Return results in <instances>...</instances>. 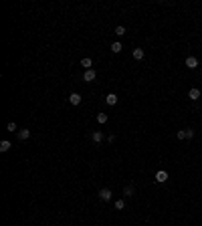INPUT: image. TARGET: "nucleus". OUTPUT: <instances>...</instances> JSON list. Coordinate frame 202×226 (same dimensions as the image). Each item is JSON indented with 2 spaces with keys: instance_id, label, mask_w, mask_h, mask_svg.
I'll return each instance as SVG.
<instances>
[{
  "instance_id": "f257e3e1",
  "label": "nucleus",
  "mask_w": 202,
  "mask_h": 226,
  "mask_svg": "<svg viewBox=\"0 0 202 226\" xmlns=\"http://www.w3.org/2000/svg\"><path fill=\"white\" fill-rule=\"evenodd\" d=\"M194 137V129H180L178 131V139H192Z\"/></svg>"
},
{
  "instance_id": "f03ea898",
  "label": "nucleus",
  "mask_w": 202,
  "mask_h": 226,
  "mask_svg": "<svg viewBox=\"0 0 202 226\" xmlns=\"http://www.w3.org/2000/svg\"><path fill=\"white\" fill-rule=\"evenodd\" d=\"M99 198L103 202H109L111 200V190H109V188H101V190H99Z\"/></svg>"
},
{
  "instance_id": "7ed1b4c3",
  "label": "nucleus",
  "mask_w": 202,
  "mask_h": 226,
  "mask_svg": "<svg viewBox=\"0 0 202 226\" xmlns=\"http://www.w3.org/2000/svg\"><path fill=\"white\" fill-rule=\"evenodd\" d=\"M95 77H97L95 69H89V71H85V75H83V81H85V83H91V81H95Z\"/></svg>"
},
{
  "instance_id": "20e7f679",
  "label": "nucleus",
  "mask_w": 202,
  "mask_h": 226,
  "mask_svg": "<svg viewBox=\"0 0 202 226\" xmlns=\"http://www.w3.org/2000/svg\"><path fill=\"white\" fill-rule=\"evenodd\" d=\"M81 95H79V93H71L69 95V103H71V105H79V103H81Z\"/></svg>"
},
{
  "instance_id": "39448f33",
  "label": "nucleus",
  "mask_w": 202,
  "mask_h": 226,
  "mask_svg": "<svg viewBox=\"0 0 202 226\" xmlns=\"http://www.w3.org/2000/svg\"><path fill=\"white\" fill-rule=\"evenodd\" d=\"M186 67L188 69H196L198 67V59L196 57H188V59H186Z\"/></svg>"
},
{
  "instance_id": "423d86ee",
  "label": "nucleus",
  "mask_w": 202,
  "mask_h": 226,
  "mask_svg": "<svg viewBox=\"0 0 202 226\" xmlns=\"http://www.w3.org/2000/svg\"><path fill=\"white\" fill-rule=\"evenodd\" d=\"M166 180H168V174H166L164 170H160L158 174H156V182H158V184H164Z\"/></svg>"
},
{
  "instance_id": "0eeeda50",
  "label": "nucleus",
  "mask_w": 202,
  "mask_h": 226,
  "mask_svg": "<svg viewBox=\"0 0 202 226\" xmlns=\"http://www.w3.org/2000/svg\"><path fill=\"white\" fill-rule=\"evenodd\" d=\"M28 137H30V129H18V139L20 141L28 139Z\"/></svg>"
},
{
  "instance_id": "6e6552de",
  "label": "nucleus",
  "mask_w": 202,
  "mask_h": 226,
  "mask_svg": "<svg viewBox=\"0 0 202 226\" xmlns=\"http://www.w3.org/2000/svg\"><path fill=\"white\" fill-rule=\"evenodd\" d=\"M81 67L85 69V71H89V69H93V61H91L89 57H85V59L81 61Z\"/></svg>"
},
{
  "instance_id": "1a4fd4ad",
  "label": "nucleus",
  "mask_w": 202,
  "mask_h": 226,
  "mask_svg": "<svg viewBox=\"0 0 202 226\" xmlns=\"http://www.w3.org/2000/svg\"><path fill=\"white\" fill-rule=\"evenodd\" d=\"M91 139H93L95 143H101V141H103V133L101 131H93L91 133Z\"/></svg>"
},
{
  "instance_id": "9d476101",
  "label": "nucleus",
  "mask_w": 202,
  "mask_h": 226,
  "mask_svg": "<svg viewBox=\"0 0 202 226\" xmlns=\"http://www.w3.org/2000/svg\"><path fill=\"white\" fill-rule=\"evenodd\" d=\"M188 97L192 99V101H196V99L200 97V89H196V87H192V89H190V93H188Z\"/></svg>"
},
{
  "instance_id": "9b49d317",
  "label": "nucleus",
  "mask_w": 202,
  "mask_h": 226,
  "mask_svg": "<svg viewBox=\"0 0 202 226\" xmlns=\"http://www.w3.org/2000/svg\"><path fill=\"white\" fill-rule=\"evenodd\" d=\"M105 103H107V105H115V103H117V95L115 93H109L107 97H105Z\"/></svg>"
},
{
  "instance_id": "f8f14e48",
  "label": "nucleus",
  "mask_w": 202,
  "mask_h": 226,
  "mask_svg": "<svg viewBox=\"0 0 202 226\" xmlns=\"http://www.w3.org/2000/svg\"><path fill=\"white\" fill-rule=\"evenodd\" d=\"M10 147H12V143H10L8 139H4V141H0V151H8Z\"/></svg>"
},
{
  "instance_id": "ddd939ff",
  "label": "nucleus",
  "mask_w": 202,
  "mask_h": 226,
  "mask_svg": "<svg viewBox=\"0 0 202 226\" xmlns=\"http://www.w3.org/2000/svg\"><path fill=\"white\" fill-rule=\"evenodd\" d=\"M133 59H135V61H142L144 59V49H133Z\"/></svg>"
},
{
  "instance_id": "4468645a",
  "label": "nucleus",
  "mask_w": 202,
  "mask_h": 226,
  "mask_svg": "<svg viewBox=\"0 0 202 226\" xmlns=\"http://www.w3.org/2000/svg\"><path fill=\"white\" fill-rule=\"evenodd\" d=\"M121 49H123V45H121L119 41H115V43H111V51H113V53H121Z\"/></svg>"
},
{
  "instance_id": "2eb2a0df",
  "label": "nucleus",
  "mask_w": 202,
  "mask_h": 226,
  "mask_svg": "<svg viewBox=\"0 0 202 226\" xmlns=\"http://www.w3.org/2000/svg\"><path fill=\"white\" fill-rule=\"evenodd\" d=\"M97 121H99V123H107V113H99Z\"/></svg>"
},
{
  "instance_id": "dca6fc26",
  "label": "nucleus",
  "mask_w": 202,
  "mask_h": 226,
  "mask_svg": "<svg viewBox=\"0 0 202 226\" xmlns=\"http://www.w3.org/2000/svg\"><path fill=\"white\" fill-rule=\"evenodd\" d=\"M123 194H125V196H133V186H125L123 188Z\"/></svg>"
},
{
  "instance_id": "f3484780",
  "label": "nucleus",
  "mask_w": 202,
  "mask_h": 226,
  "mask_svg": "<svg viewBox=\"0 0 202 226\" xmlns=\"http://www.w3.org/2000/svg\"><path fill=\"white\" fill-rule=\"evenodd\" d=\"M115 34L117 36H123L125 34V26H115Z\"/></svg>"
},
{
  "instance_id": "a211bd4d",
  "label": "nucleus",
  "mask_w": 202,
  "mask_h": 226,
  "mask_svg": "<svg viewBox=\"0 0 202 226\" xmlns=\"http://www.w3.org/2000/svg\"><path fill=\"white\" fill-rule=\"evenodd\" d=\"M6 129H8V131H18V127H16V123H14V121H10V123L6 125Z\"/></svg>"
},
{
  "instance_id": "6ab92c4d",
  "label": "nucleus",
  "mask_w": 202,
  "mask_h": 226,
  "mask_svg": "<svg viewBox=\"0 0 202 226\" xmlns=\"http://www.w3.org/2000/svg\"><path fill=\"white\" fill-rule=\"evenodd\" d=\"M115 208H117V210H123V208H125V200H117V202H115Z\"/></svg>"
},
{
  "instance_id": "aec40b11",
  "label": "nucleus",
  "mask_w": 202,
  "mask_h": 226,
  "mask_svg": "<svg viewBox=\"0 0 202 226\" xmlns=\"http://www.w3.org/2000/svg\"><path fill=\"white\" fill-rule=\"evenodd\" d=\"M200 73H202V69H200Z\"/></svg>"
}]
</instances>
